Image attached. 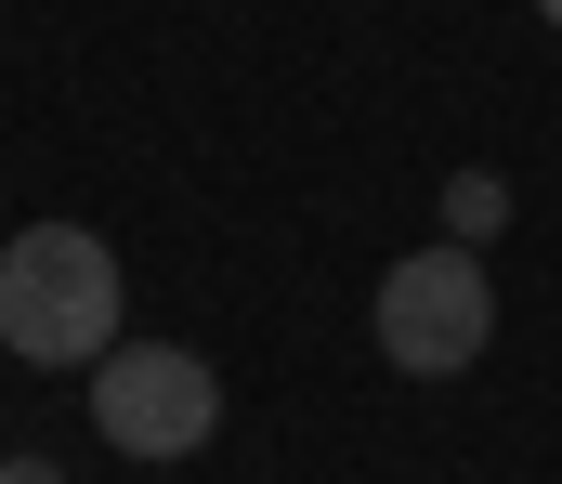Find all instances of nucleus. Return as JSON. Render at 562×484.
Segmentation results:
<instances>
[{
	"instance_id": "obj_5",
	"label": "nucleus",
	"mask_w": 562,
	"mask_h": 484,
	"mask_svg": "<svg viewBox=\"0 0 562 484\" xmlns=\"http://www.w3.org/2000/svg\"><path fill=\"white\" fill-rule=\"evenodd\" d=\"M537 13H550V26H562V0H537Z\"/></svg>"
},
{
	"instance_id": "obj_2",
	"label": "nucleus",
	"mask_w": 562,
	"mask_h": 484,
	"mask_svg": "<svg viewBox=\"0 0 562 484\" xmlns=\"http://www.w3.org/2000/svg\"><path fill=\"white\" fill-rule=\"evenodd\" d=\"M92 432H105L119 459H196V446L223 432L210 353H183V340H119V353L92 367Z\"/></svg>"
},
{
	"instance_id": "obj_1",
	"label": "nucleus",
	"mask_w": 562,
	"mask_h": 484,
	"mask_svg": "<svg viewBox=\"0 0 562 484\" xmlns=\"http://www.w3.org/2000/svg\"><path fill=\"white\" fill-rule=\"evenodd\" d=\"M0 353H26V367H105L119 353V249L92 223L0 236Z\"/></svg>"
},
{
	"instance_id": "obj_3",
	"label": "nucleus",
	"mask_w": 562,
	"mask_h": 484,
	"mask_svg": "<svg viewBox=\"0 0 562 484\" xmlns=\"http://www.w3.org/2000/svg\"><path fill=\"white\" fill-rule=\"evenodd\" d=\"M484 340H497V289H484L471 249H406V262L380 275V353H393L406 380H458Z\"/></svg>"
},
{
	"instance_id": "obj_4",
	"label": "nucleus",
	"mask_w": 562,
	"mask_h": 484,
	"mask_svg": "<svg viewBox=\"0 0 562 484\" xmlns=\"http://www.w3.org/2000/svg\"><path fill=\"white\" fill-rule=\"evenodd\" d=\"M497 223H510V183H497V170H458V183H445V236H458V249H484Z\"/></svg>"
}]
</instances>
